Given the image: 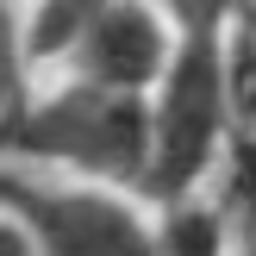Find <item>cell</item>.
Returning <instances> with one entry per match:
<instances>
[{
    "label": "cell",
    "mask_w": 256,
    "mask_h": 256,
    "mask_svg": "<svg viewBox=\"0 0 256 256\" xmlns=\"http://www.w3.org/2000/svg\"><path fill=\"white\" fill-rule=\"evenodd\" d=\"M32 88V56H25V12L19 0H0V106Z\"/></svg>",
    "instance_id": "7"
},
{
    "label": "cell",
    "mask_w": 256,
    "mask_h": 256,
    "mask_svg": "<svg viewBox=\"0 0 256 256\" xmlns=\"http://www.w3.org/2000/svg\"><path fill=\"white\" fill-rule=\"evenodd\" d=\"M162 19L175 25V38H232L238 32V0H150Z\"/></svg>",
    "instance_id": "6"
},
{
    "label": "cell",
    "mask_w": 256,
    "mask_h": 256,
    "mask_svg": "<svg viewBox=\"0 0 256 256\" xmlns=\"http://www.w3.org/2000/svg\"><path fill=\"white\" fill-rule=\"evenodd\" d=\"M0 256H32V238L19 232V219L6 206H0Z\"/></svg>",
    "instance_id": "8"
},
{
    "label": "cell",
    "mask_w": 256,
    "mask_h": 256,
    "mask_svg": "<svg viewBox=\"0 0 256 256\" xmlns=\"http://www.w3.org/2000/svg\"><path fill=\"white\" fill-rule=\"evenodd\" d=\"M0 206L32 238V256H156L150 206L119 188L0 169Z\"/></svg>",
    "instance_id": "3"
},
{
    "label": "cell",
    "mask_w": 256,
    "mask_h": 256,
    "mask_svg": "<svg viewBox=\"0 0 256 256\" xmlns=\"http://www.w3.org/2000/svg\"><path fill=\"white\" fill-rule=\"evenodd\" d=\"M238 125V88H232V56L219 38H182L175 62L144 100V206H175L194 200L200 182L219 169L225 144Z\"/></svg>",
    "instance_id": "2"
},
{
    "label": "cell",
    "mask_w": 256,
    "mask_h": 256,
    "mask_svg": "<svg viewBox=\"0 0 256 256\" xmlns=\"http://www.w3.org/2000/svg\"><path fill=\"white\" fill-rule=\"evenodd\" d=\"M175 25L162 19L150 0H112L100 19L82 25L69 50L50 69L62 82H82L94 94H119V100H150V88L162 82V69L175 62Z\"/></svg>",
    "instance_id": "4"
},
{
    "label": "cell",
    "mask_w": 256,
    "mask_h": 256,
    "mask_svg": "<svg viewBox=\"0 0 256 256\" xmlns=\"http://www.w3.org/2000/svg\"><path fill=\"white\" fill-rule=\"evenodd\" d=\"M238 38H256V0H238Z\"/></svg>",
    "instance_id": "9"
},
{
    "label": "cell",
    "mask_w": 256,
    "mask_h": 256,
    "mask_svg": "<svg viewBox=\"0 0 256 256\" xmlns=\"http://www.w3.org/2000/svg\"><path fill=\"white\" fill-rule=\"evenodd\" d=\"M156 219V256H232L225 238V212L206 200H175V206H150Z\"/></svg>",
    "instance_id": "5"
},
{
    "label": "cell",
    "mask_w": 256,
    "mask_h": 256,
    "mask_svg": "<svg viewBox=\"0 0 256 256\" xmlns=\"http://www.w3.org/2000/svg\"><path fill=\"white\" fill-rule=\"evenodd\" d=\"M0 169L138 194V182H144V100L94 94L82 82L50 75L44 88H25L12 106H0Z\"/></svg>",
    "instance_id": "1"
}]
</instances>
